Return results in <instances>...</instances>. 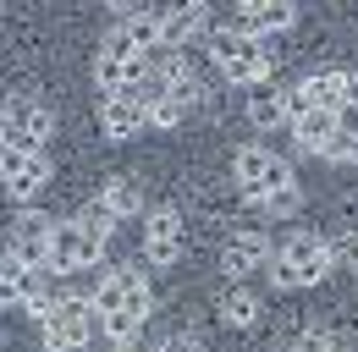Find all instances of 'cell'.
<instances>
[{
    "label": "cell",
    "mask_w": 358,
    "mask_h": 352,
    "mask_svg": "<svg viewBox=\"0 0 358 352\" xmlns=\"http://www.w3.org/2000/svg\"><path fill=\"white\" fill-rule=\"evenodd\" d=\"M331 264H336V254H331V242L325 237H314V231H292L287 242H281V254L265 264L270 281L275 286H314V281H325L331 275Z\"/></svg>",
    "instance_id": "obj_1"
},
{
    "label": "cell",
    "mask_w": 358,
    "mask_h": 352,
    "mask_svg": "<svg viewBox=\"0 0 358 352\" xmlns=\"http://www.w3.org/2000/svg\"><path fill=\"white\" fill-rule=\"evenodd\" d=\"M55 132V116L50 105L28 99V94H11L0 105V143L6 149H28V154H45V138Z\"/></svg>",
    "instance_id": "obj_2"
},
{
    "label": "cell",
    "mask_w": 358,
    "mask_h": 352,
    "mask_svg": "<svg viewBox=\"0 0 358 352\" xmlns=\"http://www.w3.org/2000/svg\"><path fill=\"white\" fill-rule=\"evenodd\" d=\"M231 176H237V187L254 198V204H265L270 193H281V187H298V176L292 166L281 160V154H270L259 143H248V149H237V160H231Z\"/></svg>",
    "instance_id": "obj_3"
},
{
    "label": "cell",
    "mask_w": 358,
    "mask_h": 352,
    "mask_svg": "<svg viewBox=\"0 0 358 352\" xmlns=\"http://www.w3.org/2000/svg\"><path fill=\"white\" fill-rule=\"evenodd\" d=\"M210 61L221 66L226 83H243V88H254V83L270 78V66L259 61V44H254L248 28H221V34L210 39Z\"/></svg>",
    "instance_id": "obj_4"
},
{
    "label": "cell",
    "mask_w": 358,
    "mask_h": 352,
    "mask_svg": "<svg viewBox=\"0 0 358 352\" xmlns=\"http://www.w3.org/2000/svg\"><path fill=\"white\" fill-rule=\"evenodd\" d=\"M94 325H99L94 298H55V314L39 325V330H45V352H78V347H89Z\"/></svg>",
    "instance_id": "obj_5"
},
{
    "label": "cell",
    "mask_w": 358,
    "mask_h": 352,
    "mask_svg": "<svg viewBox=\"0 0 358 352\" xmlns=\"http://www.w3.org/2000/svg\"><path fill=\"white\" fill-rule=\"evenodd\" d=\"M99 254H105V242H94L78 220H55L45 270H50V275H72V270H83V264H99Z\"/></svg>",
    "instance_id": "obj_6"
},
{
    "label": "cell",
    "mask_w": 358,
    "mask_h": 352,
    "mask_svg": "<svg viewBox=\"0 0 358 352\" xmlns=\"http://www.w3.org/2000/svg\"><path fill=\"white\" fill-rule=\"evenodd\" d=\"M0 182H6V193L11 198H39V187L50 182V160L45 154H28V149H6L0 143Z\"/></svg>",
    "instance_id": "obj_7"
},
{
    "label": "cell",
    "mask_w": 358,
    "mask_h": 352,
    "mask_svg": "<svg viewBox=\"0 0 358 352\" xmlns=\"http://www.w3.org/2000/svg\"><path fill=\"white\" fill-rule=\"evenodd\" d=\"M265 264H270V242H265V231H254V226L231 231L221 242V270L231 281H243V275H254V270H265Z\"/></svg>",
    "instance_id": "obj_8"
},
{
    "label": "cell",
    "mask_w": 358,
    "mask_h": 352,
    "mask_svg": "<svg viewBox=\"0 0 358 352\" xmlns=\"http://www.w3.org/2000/svg\"><path fill=\"white\" fill-rule=\"evenodd\" d=\"M182 215L177 210H149V220H143V254H149V264H177L182 259Z\"/></svg>",
    "instance_id": "obj_9"
},
{
    "label": "cell",
    "mask_w": 358,
    "mask_h": 352,
    "mask_svg": "<svg viewBox=\"0 0 358 352\" xmlns=\"http://www.w3.org/2000/svg\"><path fill=\"white\" fill-rule=\"evenodd\" d=\"M50 231H55V220L39 215V210H28V215L17 220V231H11V254L22 264H50Z\"/></svg>",
    "instance_id": "obj_10"
},
{
    "label": "cell",
    "mask_w": 358,
    "mask_h": 352,
    "mask_svg": "<svg viewBox=\"0 0 358 352\" xmlns=\"http://www.w3.org/2000/svg\"><path fill=\"white\" fill-rule=\"evenodd\" d=\"M143 127H149V110H143L138 99L110 94V99L99 105V132H105V138H116V143H122V138H138Z\"/></svg>",
    "instance_id": "obj_11"
},
{
    "label": "cell",
    "mask_w": 358,
    "mask_h": 352,
    "mask_svg": "<svg viewBox=\"0 0 358 352\" xmlns=\"http://www.w3.org/2000/svg\"><path fill=\"white\" fill-rule=\"evenodd\" d=\"M199 34H204V6H199V0H182V6H171V11L160 17V44H166V50L193 44Z\"/></svg>",
    "instance_id": "obj_12"
},
{
    "label": "cell",
    "mask_w": 358,
    "mask_h": 352,
    "mask_svg": "<svg viewBox=\"0 0 358 352\" xmlns=\"http://www.w3.org/2000/svg\"><path fill=\"white\" fill-rule=\"evenodd\" d=\"M331 138H336V110H303L298 122H292V143L298 149H309V154H325L331 149Z\"/></svg>",
    "instance_id": "obj_13"
},
{
    "label": "cell",
    "mask_w": 358,
    "mask_h": 352,
    "mask_svg": "<svg viewBox=\"0 0 358 352\" xmlns=\"http://www.w3.org/2000/svg\"><path fill=\"white\" fill-rule=\"evenodd\" d=\"M138 286H149V281H143V270H133V264H116V270H110V275L94 286V308H99V314H110V308L127 303Z\"/></svg>",
    "instance_id": "obj_14"
},
{
    "label": "cell",
    "mask_w": 358,
    "mask_h": 352,
    "mask_svg": "<svg viewBox=\"0 0 358 352\" xmlns=\"http://www.w3.org/2000/svg\"><path fill=\"white\" fill-rule=\"evenodd\" d=\"M248 122L254 127H287V88H270V83H254L248 88Z\"/></svg>",
    "instance_id": "obj_15"
},
{
    "label": "cell",
    "mask_w": 358,
    "mask_h": 352,
    "mask_svg": "<svg viewBox=\"0 0 358 352\" xmlns=\"http://www.w3.org/2000/svg\"><path fill=\"white\" fill-rule=\"evenodd\" d=\"M215 314H221V325H237V330H248V325H259V298H254L248 286H226L221 303H215Z\"/></svg>",
    "instance_id": "obj_16"
},
{
    "label": "cell",
    "mask_w": 358,
    "mask_h": 352,
    "mask_svg": "<svg viewBox=\"0 0 358 352\" xmlns=\"http://www.w3.org/2000/svg\"><path fill=\"white\" fill-rule=\"evenodd\" d=\"M99 204H105L116 220H127V215L143 210V187H138L133 176H110V182H105V193H99Z\"/></svg>",
    "instance_id": "obj_17"
},
{
    "label": "cell",
    "mask_w": 358,
    "mask_h": 352,
    "mask_svg": "<svg viewBox=\"0 0 358 352\" xmlns=\"http://www.w3.org/2000/svg\"><path fill=\"white\" fill-rule=\"evenodd\" d=\"M342 88H348V72H336V66H325V72H309V78H303V94H309L320 110H342Z\"/></svg>",
    "instance_id": "obj_18"
},
{
    "label": "cell",
    "mask_w": 358,
    "mask_h": 352,
    "mask_svg": "<svg viewBox=\"0 0 358 352\" xmlns=\"http://www.w3.org/2000/svg\"><path fill=\"white\" fill-rule=\"evenodd\" d=\"M298 22V0H265L254 17H248V34H281Z\"/></svg>",
    "instance_id": "obj_19"
},
{
    "label": "cell",
    "mask_w": 358,
    "mask_h": 352,
    "mask_svg": "<svg viewBox=\"0 0 358 352\" xmlns=\"http://www.w3.org/2000/svg\"><path fill=\"white\" fill-rule=\"evenodd\" d=\"M122 34L149 55V50H160V17H155V11H127V17H122Z\"/></svg>",
    "instance_id": "obj_20"
},
{
    "label": "cell",
    "mask_w": 358,
    "mask_h": 352,
    "mask_svg": "<svg viewBox=\"0 0 358 352\" xmlns=\"http://www.w3.org/2000/svg\"><path fill=\"white\" fill-rule=\"evenodd\" d=\"M99 330H105L116 347H133V336L143 330V314H133V308H110V314H99Z\"/></svg>",
    "instance_id": "obj_21"
},
{
    "label": "cell",
    "mask_w": 358,
    "mask_h": 352,
    "mask_svg": "<svg viewBox=\"0 0 358 352\" xmlns=\"http://www.w3.org/2000/svg\"><path fill=\"white\" fill-rule=\"evenodd\" d=\"M182 116H187V99H177V94H160L149 105V127H182Z\"/></svg>",
    "instance_id": "obj_22"
},
{
    "label": "cell",
    "mask_w": 358,
    "mask_h": 352,
    "mask_svg": "<svg viewBox=\"0 0 358 352\" xmlns=\"http://www.w3.org/2000/svg\"><path fill=\"white\" fill-rule=\"evenodd\" d=\"M78 226H83V231H89L94 242H110V231H116V215H110V210H105V204H89V210H83V215H78Z\"/></svg>",
    "instance_id": "obj_23"
},
{
    "label": "cell",
    "mask_w": 358,
    "mask_h": 352,
    "mask_svg": "<svg viewBox=\"0 0 358 352\" xmlns=\"http://www.w3.org/2000/svg\"><path fill=\"white\" fill-rule=\"evenodd\" d=\"M99 55H110V61H143V50H138V44L127 39L122 28H110V34L99 39Z\"/></svg>",
    "instance_id": "obj_24"
},
{
    "label": "cell",
    "mask_w": 358,
    "mask_h": 352,
    "mask_svg": "<svg viewBox=\"0 0 358 352\" xmlns=\"http://www.w3.org/2000/svg\"><path fill=\"white\" fill-rule=\"evenodd\" d=\"M259 210H265V215H292V210H298V187H281V193H270Z\"/></svg>",
    "instance_id": "obj_25"
},
{
    "label": "cell",
    "mask_w": 358,
    "mask_h": 352,
    "mask_svg": "<svg viewBox=\"0 0 358 352\" xmlns=\"http://www.w3.org/2000/svg\"><path fill=\"white\" fill-rule=\"evenodd\" d=\"M155 352H204V342H199L193 330H177V336H166V342H160Z\"/></svg>",
    "instance_id": "obj_26"
},
{
    "label": "cell",
    "mask_w": 358,
    "mask_h": 352,
    "mask_svg": "<svg viewBox=\"0 0 358 352\" xmlns=\"http://www.w3.org/2000/svg\"><path fill=\"white\" fill-rule=\"evenodd\" d=\"M325 154H331V160H348V166H358V132H353V138H342V132H336Z\"/></svg>",
    "instance_id": "obj_27"
},
{
    "label": "cell",
    "mask_w": 358,
    "mask_h": 352,
    "mask_svg": "<svg viewBox=\"0 0 358 352\" xmlns=\"http://www.w3.org/2000/svg\"><path fill=\"white\" fill-rule=\"evenodd\" d=\"M331 254H336V259L348 264V270H358V231H348L342 242H331Z\"/></svg>",
    "instance_id": "obj_28"
},
{
    "label": "cell",
    "mask_w": 358,
    "mask_h": 352,
    "mask_svg": "<svg viewBox=\"0 0 358 352\" xmlns=\"http://www.w3.org/2000/svg\"><path fill=\"white\" fill-rule=\"evenodd\" d=\"M336 132H342V138H353V132H358V110H353V105L336 110Z\"/></svg>",
    "instance_id": "obj_29"
},
{
    "label": "cell",
    "mask_w": 358,
    "mask_h": 352,
    "mask_svg": "<svg viewBox=\"0 0 358 352\" xmlns=\"http://www.w3.org/2000/svg\"><path fill=\"white\" fill-rule=\"evenodd\" d=\"M320 342H325V330H309V336L292 342V352H320Z\"/></svg>",
    "instance_id": "obj_30"
},
{
    "label": "cell",
    "mask_w": 358,
    "mask_h": 352,
    "mask_svg": "<svg viewBox=\"0 0 358 352\" xmlns=\"http://www.w3.org/2000/svg\"><path fill=\"white\" fill-rule=\"evenodd\" d=\"M342 105H353V110H358V72H348V88H342Z\"/></svg>",
    "instance_id": "obj_31"
},
{
    "label": "cell",
    "mask_w": 358,
    "mask_h": 352,
    "mask_svg": "<svg viewBox=\"0 0 358 352\" xmlns=\"http://www.w3.org/2000/svg\"><path fill=\"white\" fill-rule=\"evenodd\" d=\"M320 352H353V347H348V342H336V336H325V342H320Z\"/></svg>",
    "instance_id": "obj_32"
},
{
    "label": "cell",
    "mask_w": 358,
    "mask_h": 352,
    "mask_svg": "<svg viewBox=\"0 0 358 352\" xmlns=\"http://www.w3.org/2000/svg\"><path fill=\"white\" fill-rule=\"evenodd\" d=\"M348 231H358V198H348Z\"/></svg>",
    "instance_id": "obj_33"
},
{
    "label": "cell",
    "mask_w": 358,
    "mask_h": 352,
    "mask_svg": "<svg viewBox=\"0 0 358 352\" xmlns=\"http://www.w3.org/2000/svg\"><path fill=\"white\" fill-rule=\"evenodd\" d=\"M237 6H243V17H254V11L265 6V0H237Z\"/></svg>",
    "instance_id": "obj_34"
},
{
    "label": "cell",
    "mask_w": 358,
    "mask_h": 352,
    "mask_svg": "<svg viewBox=\"0 0 358 352\" xmlns=\"http://www.w3.org/2000/svg\"><path fill=\"white\" fill-rule=\"evenodd\" d=\"M105 6H116V11H138V0H105Z\"/></svg>",
    "instance_id": "obj_35"
},
{
    "label": "cell",
    "mask_w": 358,
    "mask_h": 352,
    "mask_svg": "<svg viewBox=\"0 0 358 352\" xmlns=\"http://www.w3.org/2000/svg\"><path fill=\"white\" fill-rule=\"evenodd\" d=\"M116 352H133V347H116Z\"/></svg>",
    "instance_id": "obj_36"
}]
</instances>
